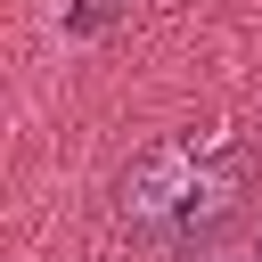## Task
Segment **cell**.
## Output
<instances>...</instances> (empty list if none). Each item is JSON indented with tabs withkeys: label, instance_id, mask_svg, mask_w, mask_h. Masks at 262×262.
I'll return each mask as SVG.
<instances>
[{
	"label": "cell",
	"instance_id": "cell-1",
	"mask_svg": "<svg viewBox=\"0 0 262 262\" xmlns=\"http://www.w3.org/2000/svg\"><path fill=\"white\" fill-rule=\"evenodd\" d=\"M246 180H254V156H246L237 131H180V139H164V147H147V156L131 164V180H123V221H131L139 237L188 254L196 237H213V229L237 213Z\"/></svg>",
	"mask_w": 262,
	"mask_h": 262
},
{
	"label": "cell",
	"instance_id": "cell-2",
	"mask_svg": "<svg viewBox=\"0 0 262 262\" xmlns=\"http://www.w3.org/2000/svg\"><path fill=\"white\" fill-rule=\"evenodd\" d=\"M123 8H131V0H74V8H66V33H106Z\"/></svg>",
	"mask_w": 262,
	"mask_h": 262
},
{
	"label": "cell",
	"instance_id": "cell-3",
	"mask_svg": "<svg viewBox=\"0 0 262 262\" xmlns=\"http://www.w3.org/2000/svg\"><path fill=\"white\" fill-rule=\"evenodd\" d=\"M205 262H262V237H246V246H221V254H205Z\"/></svg>",
	"mask_w": 262,
	"mask_h": 262
}]
</instances>
